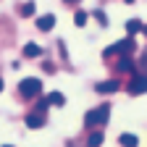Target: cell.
<instances>
[{"label":"cell","mask_w":147,"mask_h":147,"mask_svg":"<svg viewBox=\"0 0 147 147\" xmlns=\"http://www.w3.org/2000/svg\"><path fill=\"white\" fill-rule=\"evenodd\" d=\"M110 118V108L108 105H100L95 110H89V113L84 116V126H105Z\"/></svg>","instance_id":"obj_1"},{"label":"cell","mask_w":147,"mask_h":147,"mask_svg":"<svg viewBox=\"0 0 147 147\" xmlns=\"http://www.w3.org/2000/svg\"><path fill=\"white\" fill-rule=\"evenodd\" d=\"M42 89V82L37 76H29V79H21L18 82V92H21V97H37Z\"/></svg>","instance_id":"obj_2"},{"label":"cell","mask_w":147,"mask_h":147,"mask_svg":"<svg viewBox=\"0 0 147 147\" xmlns=\"http://www.w3.org/2000/svg\"><path fill=\"white\" fill-rule=\"evenodd\" d=\"M131 50H134V40H131V34H129L126 40H121V42H116V45L105 47V53H102V55H105V58H110V55H116V53H118V55H129Z\"/></svg>","instance_id":"obj_3"},{"label":"cell","mask_w":147,"mask_h":147,"mask_svg":"<svg viewBox=\"0 0 147 147\" xmlns=\"http://www.w3.org/2000/svg\"><path fill=\"white\" fill-rule=\"evenodd\" d=\"M129 92H131V95H144V92H147V76H131Z\"/></svg>","instance_id":"obj_4"},{"label":"cell","mask_w":147,"mask_h":147,"mask_svg":"<svg viewBox=\"0 0 147 147\" xmlns=\"http://www.w3.org/2000/svg\"><path fill=\"white\" fill-rule=\"evenodd\" d=\"M24 123H26L29 129H42V126H45V113H29V116L24 118Z\"/></svg>","instance_id":"obj_5"},{"label":"cell","mask_w":147,"mask_h":147,"mask_svg":"<svg viewBox=\"0 0 147 147\" xmlns=\"http://www.w3.org/2000/svg\"><path fill=\"white\" fill-rule=\"evenodd\" d=\"M53 26H55V16L53 13H45V16L37 18V29H40V32H50Z\"/></svg>","instance_id":"obj_6"},{"label":"cell","mask_w":147,"mask_h":147,"mask_svg":"<svg viewBox=\"0 0 147 147\" xmlns=\"http://www.w3.org/2000/svg\"><path fill=\"white\" fill-rule=\"evenodd\" d=\"M118 89V82L116 79H108V82H100L97 84V92L100 95H110V92H116Z\"/></svg>","instance_id":"obj_7"},{"label":"cell","mask_w":147,"mask_h":147,"mask_svg":"<svg viewBox=\"0 0 147 147\" xmlns=\"http://www.w3.org/2000/svg\"><path fill=\"white\" fill-rule=\"evenodd\" d=\"M24 55H26V58H40V55H42V47L34 45V42H29V45L24 47Z\"/></svg>","instance_id":"obj_8"},{"label":"cell","mask_w":147,"mask_h":147,"mask_svg":"<svg viewBox=\"0 0 147 147\" xmlns=\"http://www.w3.org/2000/svg\"><path fill=\"white\" fill-rule=\"evenodd\" d=\"M102 144V131H92L87 139V147H100Z\"/></svg>","instance_id":"obj_9"},{"label":"cell","mask_w":147,"mask_h":147,"mask_svg":"<svg viewBox=\"0 0 147 147\" xmlns=\"http://www.w3.org/2000/svg\"><path fill=\"white\" fill-rule=\"evenodd\" d=\"M118 142H121L123 147H137V144H139L134 134H121V137H118Z\"/></svg>","instance_id":"obj_10"},{"label":"cell","mask_w":147,"mask_h":147,"mask_svg":"<svg viewBox=\"0 0 147 147\" xmlns=\"http://www.w3.org/2000/svg\"><path fill=\"white\" fill-rule=\"evenodd\" d=\"M47 102L50 105H66V97L61 95V92H50V95H47Z\"/></svg>","instance_id":"obj_11"},{"label":"cell","mask_w":147,"mask_h":147,"mask_svg":"<svg viewBox=\"0 0 147 147\" xmlns=\"http://www.w3.org/2000/svg\"><path fill=\"white\" fill-rule=\"evenodd\" d=\"M116 68H118V71H123V74H131V71H134V63L129 61V58H121Z\"/></svg>","instance_id":"obj_12"},{"label":"cell","mask_w":147,"mask_h":147,"mask_svg":"<svg viewBox=\"0 0 147 147\" xmlns=\"http://www.w3.org/2000/svg\"><path fill=\"white\" fill-rule=\"evenodd\" d=\"M142 29V21H139V18H131V21H126V32L129 34H137Z\"/></svg>","instance_id":"obj_13"},{"label":"cell","mask_w":147,"mask_h":147,"mask_svg":"<svg viewBox=\"0 0 147 147\" xmlns=\"http://www.w3.org/2000/svg\"><path fill=\"white\" fill-rule=\"evenodd\" d=\"M87 21H89V16L84 11H76V13H74V24H76V26H84Z\"/></svg>","instance_id":"obj_14"},{"label":"cell","mask_w":147,"mask_h":147,"mask_svg":"<svg viewBox=\"0 0 147 147\" xmlns=\"http://www.w3.org/2000/svg\"><path fill=\"white\" fill-rule=\"evenodd\" d=\"M18 13H21L24 18H26V16H34V3H24L21 8H18Z\"/></svg>","instance_id":"obj_15"},{"label":"cell","mask_w":147,"mask_h":147,"mask_svg":"<svg viewBox=\"0 0 147 147\" xmlns=\"http://www.w3.org/2000/svg\"><path fill=\"white\" fill-rule=\"evenodd\" d=\"M95 18H97L102 26H108V16H105V11H95Z\"/></svg>","instance_id":"obj_16"},{"label":"cell","mask_w":147,"mask_h":147,"mask_svg":"<svg viewBox=\"0 0 147 147\" xmlns=\"http://www.w3.org/2000/svg\"><path fill=\"white\" fill-rule=\"evenodd\" d=\"M47 108H50V102H47V97H45V100H40V102H37V113H45Z\"/></svg>","instance_id":"obj_17"},{"label":"cell","mask_w":147,"mask_h":147,"mask_svg":"<svg viewBox=\"0 0 147 147\" xmlns=\"http://www.w3.org/2000/svg\"><path fill=\"white\" fill-rule=\"evenodd\" d=\"M142 68H147V50H144V55H142Z\"/></svg>","instance_id":"obj_18"},{"label":"cell","mask_w":147,"mask_h":147,"mask_svg":"<svg viewBox=\"0 0 147 147\" xmlns=\"http://www.w3.org/2000/svg\"><path fill=\"white\" fill-rule=\"evenodd\" d=\"M66 5H76V3H82V0H63Z\"/></svg>","instance_id":"obj_19"},{"label":"cell","mask_w":147,"mask_h":147,"mask_svg":"<svg viewBox=\"0 0 147 147\" xmlns=\"http://www.w3.org/2000/svg\"><path fill=\"white\" fill-rule=\"evenodd\" d=\"M142 32H144V34H147V26H144V24H142Z\"/></svg>","instance_id":"obj_20"},{"label":"cell","mask_w":147,"mask_h":147,"mask_svg":"<svg viewBox=\"0 0 147 147\" xmlns=\"http://www.w3.org/2000/svg\"><path fill=\"white\" fill-rule=\"evenodd\" d=\"M0 92H3V79H0Z\"/></svg>","instance_id":"obj_21"},{"label":"cell","mask_w":147,"mask_h":147,"mask_svg":"<svg viewBox=\"0 0 147 147\" xmlns=\"http://www.w3.org/2000/svg\"><path fill=\"white\" fill-rule=\"evenodd\" d=\"M3 147H13V144H3Z\"/></svg>","instance_id":"obj_22"},{"label":"cell","mask_w":147,"mask_h":147,"mask_svg":"<svg viewBox=\"0 0 147 147\" xmlns=\"http://www.w3.org/2000/svg\"><path fill=\"white\" fill-rule=\"evenodd\" d=\"M126 3H134V0H126Z\"/></svg>","instance_id":"obj_23"}]
</instances>
